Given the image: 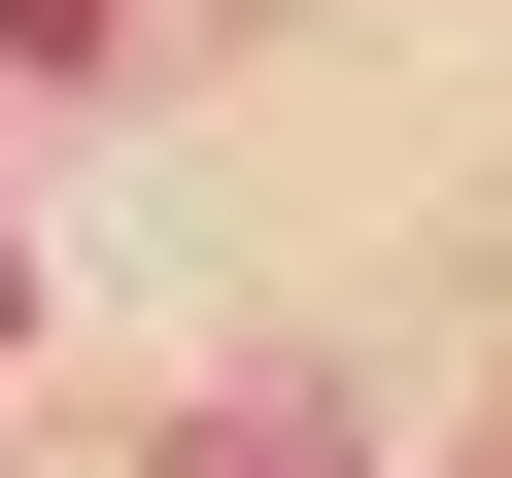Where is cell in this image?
<instances>
[{"label": "cell", "mask_w": 512, "mask_h": 478, "mask_svg": "<svg viewBox=\"0 0 512 478\" xmlns=\"http://www.w3.org/2000/svg\"><path fill=\"white\" fill-rule=\"evenodd\" d=\"M0 308H35V274H0Z\"/></svg>", "instance_id": "cell-1"}]
</instances>
